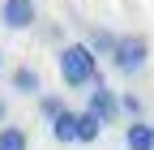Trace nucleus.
<instances>
[{
    "label": "nucleus",
    "mask_w": 154,
    "mask_h": 150,
    "mask_svg": "<svg viewBox=\"0 0 154 150\" xmlns=\"http://www.w3.org/2000/svg\"><path fill=\"white\" fill-rule=\"evenodd\" d=\"M56 69H60V82L73 86V90L99 82V56H94L86 43H64L60 56H56Z\"/></svg>",
    "instance_id": "nucleus-1"
},
{
    "label": "nucleus",
    "mask_w": 154,
    "mask_h": 150,
    "mask_svg": "<svg viewBox=\"0 0 154 150\" xmlns=\"http://www.w3.org/2000/svg\"><path fill=\"white\" fill-rule=\"evenodd\" d=\"M150 60V39L146 34H120L111 47V69L120 73V77H133V73H141Z\"/></svg>",
    "instance_id": "nucleus-2"
},
{
    "label": "nucleus",
    "mask_w": 154,
    "mask_h": 150,
    "mask_svg": "<svg viewBox=\"0 0 154 150\" xmlns=\"http://www.w3.org/2000/svg\"><path fill=\"white\" fill-rule=\"evenodd\" d=\"M86 111H90V116H99L103 124H111V120H120V95H116L111 86H103V82H94V86H90V99H86Z\"/></svg>",
    "instance_id": "nucleus-3"
},
{
    "label": "nucleus",
    "mask_w": 154,
    "mask_h": 150,
    "mask_svg": "<svg viewBox=\"0 0 154 150\" xmlns=\"http://www.w3.org/2000/svg\"><path fill=\"white\" fill-rule=\"evenodd\" d=\"M34 22H38L34 0H0V26H9V30H30Z\"/></svg>",
    "instance_id": "nucleus-4"
},
{
    "label": "nucleus",
    "mask_w": 154,
    "mask_h": 150,
    "mask_svg": "<svg viewBox=\"0 0 154 150\" xmlns=\"http://www.w3.org/2000/svg\"><path fill=\"white\" fill-rule=\"evenodd\" d=\"M9 86L17 90V95H38V90H43V77H38L34 64H17V69L9 73Z\"/></svg>",
    "instance_id": "nucleus-5"
},
{
    "label": "nucleus",
    "mask_w": 154,
    "mask_h": 150,
    "mask_svg": "<svg viewBox=\"0 0 154 150\" xmlns=\"http://www.w3.org/2000/svg\"><path fill=\"white\" fill-rule=\"evenodd\" d=\"M124 146L128 150H154V124L150 120H133L124 129Z\"/></svg>",
    "instance_id": "nucleus-6"
},
{
    "label": "nucleus",
    "mask_w": 154,
    "mask_h": 150,
    "mask_svg": "<svg viewBox=\"0 0 154 150\" xmlns=\"http://www.w3.org/2000/svg\"><path fill=\"white\" fill-rule=\"evenodd\" d=\"M51 137L60 142V146H73V142H77V111H69V107H64L60 116L51 120Z\"/></svg>",
    "instance_id": "nucleus-7"
},
{
    "label": "nucleus",
    "mask_w": 154,
    "mask_h": 150,
    "mask_svg": "<svg viewBox=\"0 0 154 150\" xmlns=\"http://www.w3.org/2000/svg\"><path fill=\"white\" fill-rule=\"evenodd\" d=\"M99 133H103V120L99 116H90V111H77V142H99Z\"/></svg>",
    "instance_id": "nucleus-8"
},
{
    "label": "nucleus",
    "mask_w": 154,
    "mask_h": 150,
    "mask_svg": "<svg viewBox=\"0 0 154 150\" xmlns=\"http://www.w3.org/2000/svg\"><path fill=\"white\" fill-rule=\"evenodd\" d=\"M26 146H30V137L22 124H0V150H26Z\"/></svg>",
    "instance_id": "nucleus-9"
},
{
    "label": "nucleus",
    "mask_w": 154,
    "mask_h": 150,
    "mask_svg": "<svg viewBox=\"0 0 154 150\" xmlns=\"http://www.w3.org/2000/svg\"><path fill=\"white\" fill-rule=\"evenodd\" d=\"M86 47H90L94 56H111V47H116V34H107V30H94Z\"/></svg>",
    "instance_id": "nucleus-10"
},
{
    "label": "nucleus",
    "mask_w": 154,
    "mask_h": 150,
    "mask_svg": "<svg viewBox=\"0 0 154 150\" xmlns=\"http://www.w3.org/2000/svg\"><path fill=\"white\" fill-rule=\"evenodd\" d=\"M38 111H43V120H56L64 111V99L60 95H43V99H38Z\"/></svg>",
    "instance_id": "nucleus-11"
},
{
    "label": "nucleus",
    "mask_w": 154,
    "mask_h": 150,
    "mask_svg": "<svg viewBox=\"0 0 154 150\" xmlns=\"http://www.w3.org/2000/svg\"><path fill=\"white\" fill-rule=\"evenodd\" d=\"M120 111L137 116V111H141V99H137V95H120Z\"/></svg>",
    "instance_id": "nucleus-12"
},
{
    "label": "nucleus",
    "mask_w": 154,
    "mask_h": 150,
    "mask_svg": "<svg viewBox=\"0 0 154 150\" xmlns=\"http://www.w3.org/2000/svg\"><path fill=\"white\" fill-rule=\"evenodd\" d=\"M5 116H9V103H5V99H0V124H5Z\"/></svg>",
    "instance_id": "nucleus-13"
},
{
    "label": "nucleus",
    "mask_w": 154,
    "mask_h": 150,
    "mask_svg": "<svg viewBox=\"0 0 154 150\" xmlns=\"http://www.w3.org/2000/svg\"><path fill=\"white\" fill-rule=\"evenodd\" d=\"M0 69H5V52H0Z\"/></svg>",
    "instance_id": "nucleus-14"
}]
</instances>
